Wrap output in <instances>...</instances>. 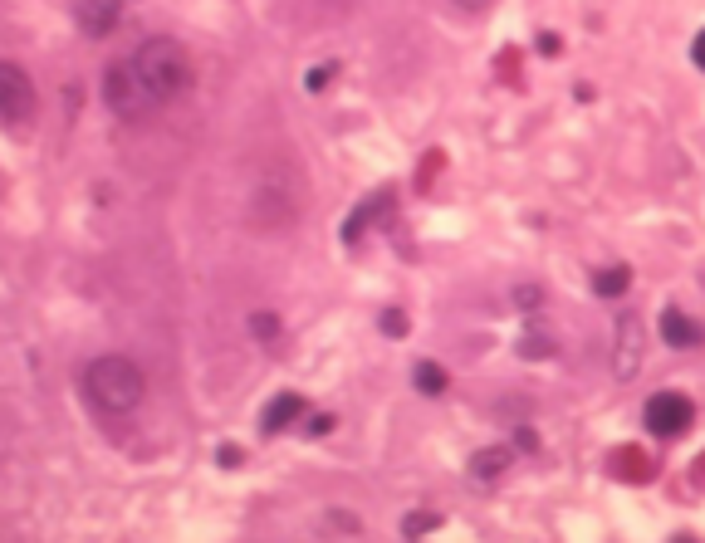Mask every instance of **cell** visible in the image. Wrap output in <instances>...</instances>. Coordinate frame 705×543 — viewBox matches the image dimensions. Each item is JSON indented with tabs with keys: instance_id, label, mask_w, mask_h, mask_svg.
<instances>
[{
	"instance_id": "obj_1",
	"label": "cell",
	"mask_w": 705,
	"mask_h": 543,
	"mask_svg": "<svg viewBox=\"0 0 705 543\" xmlns=\"http://www.w3.org/2000/svg\"><path fill=\"white\" fill-rule=\"evenodd\" d=\"M133 69H138L142 89L152 93V103H172V98H182V93L196 84L191 54L177 45V40H167V35L147 40V45L133 54Z\"/></svg>"
},
{
	"instance_id": "obj_2",
	"label": "cell",
	"mask_w": 705,
	"mask_h": 543,
	"mask_svg": "<svg viewBox=\"0 0 705 543\" xmlns=\"http://www.w3.org/2000/svg\"><path fill=\"white\" fill-rule=\"evenodd\" d=\"M142 372L133 358H118V353H108V358H94L84 367V392H89V402L103 411H133L142 402Z\"/></svg>"
},
{
	"instance_id": "obj_3",
	"label": "cell",
	"mask_w": 705,
	"mask_h": 543,
	"mask_svg": "<svg viewBox=\"0 0 705 543\" xmlns=\"http://www.w3.org/2000/svg\"><path fill=\"white\" fill-rule=\"evenodd\" d=\"M30 118H35V89H30L25 69L5 59V64H0V123H5L10 133H25Z\"/></svg>"
},
{
	"instance_id": "obj_4",
	"label": "cell",
	"mask_w": 705,
	"mask_h": 543,
	"mask_svg": "<svg viewBox=\"0 0 705 543\" xmlns=\"http://www.w3.org/2000/svg\"><path fill=\"white\" fill-rule=\"evenodd\" d=\"M642 421H647V431L661 436V441H681L696 426V402L681 397V392H657L647 402V411H642Z\"/></svg>"
},
{
	"instance_id": "obj_5",
	"label": "cell",
	"mask_w": 705,
	"mask_h": 543,
	"mask_svg": "<svg viewBox=\"0 0 705 543\" xmlns=\"http://www.w3.org/2000/svg\"><path fill=\"white\" fill-rule=\"evenodd\" d=\"M103 98H108V108H113V113H123V118H138V113H147V108H157V103H152V93L142 89L133 59L108 64V74H103Z\"/></svg>"
},
{
	"instance_id": "obj_6",
	"label": "cell",
	"mask_w": 705,
	"mask_h": 543,
	"mask_svg": "<svg viewBox=\"0 0 705 543\" xmlns=\"http://www.w3.org/2000/svg\"><path fill=\"white\" fill-rule=\"evenodd\" d=\"M637 367H642V318L622 314V318H617V353H612V372L627 382V377H637Z\"/></svg>"
},
{
	"instance_id": "obj_7",
	"label": "cell",
	"mask_w": 705,
	"mask_h": 543,
	"mask_svg": "<svg viewBox=\"0 0 705 543\" xmlns=\"http://www.w3.org/2000/svg\"><path fill=\"white\" fill-rule=\"evenodd\" d=\"M74 20H79V30H84L89 40H103V35L118 30L123 5H118V0H84V5H74Z\"/></svg>"
},
{
	"instance_id": "obj_8",
	"label": "cell",
	"mask_w": 705,
	"mask_h": 543,
	"mask_svg": "<svg viewBox=\"0 0 705 543\" xmlns=\"http://www.w3.org/2000/svg\"><path fill=\"white\" fill-rule=\"evenodd\" d=\"M661 338H666L671 348H701L705 328L696 318H686L681 309H666V314H661Z\"/></svg>"
},
{
	"instance_id": "obj_9",
	"label": "cell",
	"mask_w": 705,
	"mask_h": 543,
	"mask_svg": "<svg viewBox=\"0 0 705 543\" xmlns=\"http://www.w3.org/2000/svg\"><path fill=\"white\" fill-rule=\"evenodd\" d=\"M608 465H612V475H617V480H632V485H647V480H652V455L637 451V446L612 451Z\"/></svg>"
},
{
	"instance_id": "obj_10",
	"label": "cell",
	"mask_w": 705,
	"mask_h": 543,
	"mask_svg": "<svg viewBox=\"0 0 705 543\" xmlns=\"http://www.w3.org/2000/svg\"><path fill=\"white\" fill-rule=\"evenodd\" d=\"M505 465H515L510 446H485V451L470 455V475L475 480H495V475H505Z\"/></svg>"
},
{
	"instance_id": "obj_11",
	"label": "cell",
	"mask_w": 705,
	"mask_h": 543,
	"mask_svg": "<svg viewBox=\"0 0 705 543\" xmlns=\"http://www.w3.org/2000/svg\"><path fill=\"white\" fill-rule=\"evenodd\" d=\"M294 416H304V397H294V392H284V397H275L270 407H265V436H275V431H284Z\"/></svg>"
},
{
	"instance_id": "obj_12",
	"label": "cell",
	"mask_w": 705,
	"mask_h": 543,
	"mask_svg": "<svg viewBox=\"0 0 705 543\" xmlns=\"http://www.w3.org/2000/svg\"><path fill=\"white\" fill-rule=\"evenodd\" d=\"M627 284H632V270L627 265H612V270H603L593 279V294L598 299H617V294H627Z\"/></svg>"
},
{
	"instance_id": "obj_13",
	"label": "cell",
	"mask_w": 705,
	"mask_h": 543,
	"mask_svg": "<svg viewBox=\"0 0 705 543\" xmlns=\"http://www.w3.org/2000/svg\"><path fill=\"white\" fill-rule=\"evenodd\" d=\"M417 392H426V397H441V392H446V367L422 362V367H417Z\"/></svg>"
},
{
	"instance_id": "obj_14",
	"label": "cell",
	"mask_w": 705,
	"mask_h": 543,
	"mask_svg": "<svg viewBox=\"0 0 705 543\" xmlns=\"http://www.w3.org/2000/svg\"><path fill=\"white\" fill-rule=\"evenodd\" d=\"M519 353H524V358H549V353H554V343H549L544 333H529V338L519 343Z\"/></svg>"
},
{
	"instance_id": "obj_15",
	"label": "cell",
	"mask_w": 705,
	"mask_h": 543,
	"mask_svg": "<svg viewBox=\"0 0 705 543\" xmlns=\"http://www.w3.org/2000/svg\"><path fill=\"white\" fill-rule=\"evenodd\" d=\"M250 328H255V338H275V333H280V318L255 314V318H250Z\"/></svg>"
},
{
	"instance_id": "obj_16",
	"label": "cell",
	"mask_w": 705,
	"mask_h": 543,
	"mask_svg": "<svg viewBox=\"0 0 705 543\" xmlns=\"http://www.w3.org/2000/svg\"><path fill=\"white\" fill-rule=\"evenodd\" d=\"M329 79H333V64H319V69H309V74H304V89L314 93V89H324Z\"/></svg>"
},
{
	"instance_id": "obj_17",
	"label": "cell",
	"mask_w": 705,
	"mask_h": 543,
	"mask_svg": "<svg viewBox=\"0 0 705 543\" xmlns=\"http://www.w3.org/2000/svg\"><path fill=\"white\" fill-rule=\"evenodd\" d=\"M436 524H441L436 514H407V534H412V539H417V534H426V529H436Z\"/></svg>"
},
{
	"instance_id": "obj_18",
	"label": "cell",
	"mask_w": 705,
	"mask_h": 543,
	"mask_svg": "<svg viewBox=\"0 0 705 543\" xmlns=\"http://www.w3.org/2000/svg\"><path fill=\"white\" fill-rule=\"evenodd\" d=\"M382 333H397V338H402V333H407V314H402V309H387V314H382Z\"/></svg>"
},
{
	"instance_id": "obj_19",
	"label": "cell",
	"mask_w": 705,
	"mask_h": 543,
	"mask_svg": "<svg viewBox=\"0 0 705 543\" xmlns=\"http://www.w3.org/2000/svg\"><path fill=\"white\" fill-rule=\"evenodd\" d=\"M216 460H221L226 470H240V465H245V451H240V446H221V451H216Z\"/></svg>"
},
{
	"instance_id": "obj_20",
	"label": "cell",
	"mask_w": 705,
	"mask_h": 543,
	"mask_svg": "<svg viewBox=\"0 0 705 543\" xmlns=\"http://www.w3.org/2000/svg\"><path fill=\"white\" fill-rule=\"evenodd\" d=\"M515 299L524 304V309H539V289L534 284H524V289H515Z\"/></svg>"
},
{
	"instance_id": "obj_21",
	"label": "cell",
	"mask_w": 705,
	"mask_h": 543,
	"mask_svg": "<svg viewBox=\"0 0 705 543\" xmlns=\"http://www.w3.org/2000/svg\"><path fill=\"white\" fill-rule=\"evenodd\" d=\"M333 431V416H314V421H309V436H329Z\"/></svg>"
},
{
	"instance_id": "obj_22",
	"label": "cell",
	"mask_w": 705,
	"mask_h": 543,
	"mask_svg": "<svg viewBox=\"0 0 705 543\" xmlns=\"http://www.w3.org/2000/svg\"><path fill=\"white\" fill-rule=\"evenodd\" d=\"M559 35H539V54H559Z\"/></svg>"
},
{
	"instance_id": "obj_23",
	"label": "cell",
	"mask_w": 705,
	"mask_h": 543,
	"mask_svg": "<svg viewBox=\"0 0 705 543\" xmlns=\"http://www.w3.org/2000/svg\"><path fill=\"white\" fill-rule=\"evenodd\" d=\"M691 59H696V64H701V69H705V30H701V35H696V45H691Z\"/></svg>"
},
{
	"instance_id": "obj_24",
	"label": "cell",
	"mask_w": 705,
	"mask_h": 543,
	"mask_svg": "<svg viewBox=\"0 0 705 543\" xmlns=\"http://www.w3.org/2000/svg\"><path fill=\"white\" fill-rule=\"evenodd\" d=\"M696 485H705V451L696 455Z\"/></svg>"
},
{
	"instance_id": "obj_25",
	"label": "cell",
	"mask_w": 705,
	"mask_h": 543,
	"mask_svg": "<svg viewBox=\"0 0 705 543\" xmlns=\"http://www.w3.org/2000/svg\"><path fill=\"white\" fill-rule=\"evenodd\" d=\"M671 543H701V539H691V534H676V539H671Z\"/></svg>"
}]
</instances>
